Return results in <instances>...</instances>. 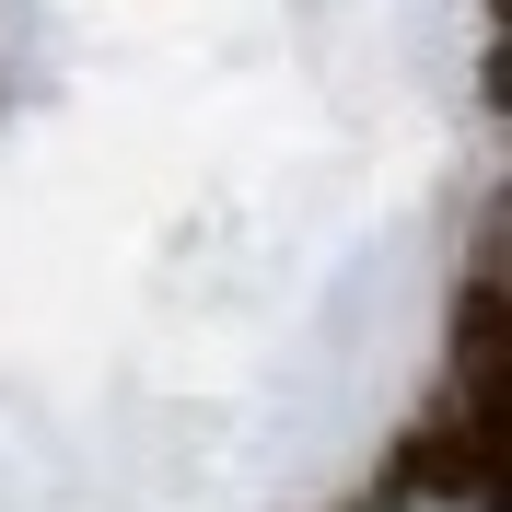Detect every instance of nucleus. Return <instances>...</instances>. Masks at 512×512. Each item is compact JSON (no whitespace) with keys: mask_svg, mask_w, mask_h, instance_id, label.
I'll return each mask as SVG.
<instances>
[{"mask_svg":"<svg viewBox=\"0 0 512 512\" xmlns=\"http://www.w3.org/2000/svg\"><path fill=\"white\" fill-rule=\"evenodd\" d=\"M384 512H489V501H478V489H396Z\"/></svg>","mask_w":512,"mask_h":512,"instance_id":"f257e3e1","label":"nucleus"}]
</instances>
